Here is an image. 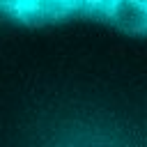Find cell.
<instances>
[{
	"instance_id": "cell-1",
	"label": "cell",
	"mask_w": 147,
	"mask_h": 147,
	"mask_svg": "<svg viewBox=\"0 0 147 147\" xmlns=\"http://www.w3.org/2000/svg\"><path fill=\"white\" fill-rule=\"evenodd\" d=\"M0 147H147V0H0Z\"/></svg>"
}]
</instances>
